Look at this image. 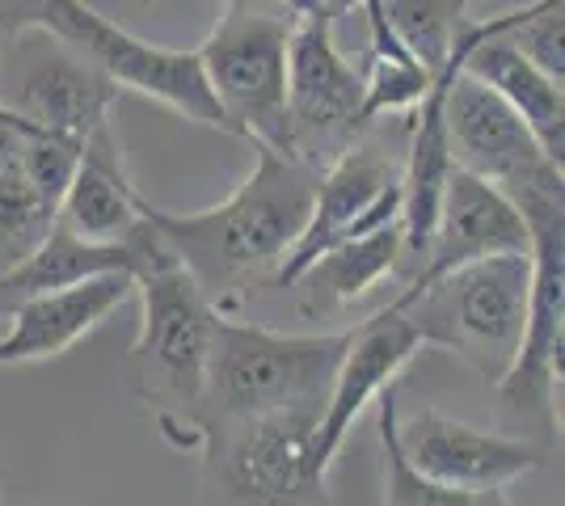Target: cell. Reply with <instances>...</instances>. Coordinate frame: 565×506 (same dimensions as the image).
<instances>
[{"instance_id": "1", "label": "cell", "mask_w": 565, "mask_h": 506, "mask_svg": "<svg viewBox=\"0 0 565 506\" xmlns=\"http://www.w3.org/2000/svg\"><path fill=\"white\" fill-rule=\"evenodd\" d=\"M312 191L317 169L275 148H258L254 169L224 203L182 216L143 198V219L224 316V309L241 304L258 283H275V270L305 233Z\"/></svg>"}, {"instance_id": "2", "label": "cell", "mask_w": 565, "mask_h": 506, "mask_svg": "<svg viewBox=\"0 0 565 506\" xmlns=\"http://www.w3.org/2000/svg\"><path fill=\"white\" fill-rule=\"evenodd\" d=\"M178 452H199L203 506H338L308 448L317 418H157Z\"/></svg>"}, {"instance_id": "3", "label": "cell", "mask_w": 565, "mask_h": 506, "mask_svg": "<svg viewBox=\"0 0 565 506\" xmlns=\"http://www.w3.org/2000/svg\"><path fill=\"white\" fill-rule=\"evenodd\" d=\"M351 330L338 334H282L220 316L207 363L203 406L207 418H317L330 401L333 372Z\"/></svg>"}, {"instance_id": "4", "label": "cell", "mask_w": 565, "mask_h": 506, "mask_svg": "<svg viewBox=\"0 0 565 506\" xmlns=\"http://www.w3.org/2000/svg\"><path fill=\"white\" fill-rule=\"evenodd\" d=\"M532 237V288L515 359L498 376V397L515 413H532L553 427V401L565 372V177L548 169L502 191Z\"/></svg>"}, {"instance_id": "5", "label": "cell", "mask_w": 565, "mask_h": 506, "mask_svg": "<svg viewBox=\"0 0 565 506\" xmlns=\"http://www.w3.org/2000/svg\"><path fill=\"white\" fill-rule=\"evenodd\" d=\"M140 295V337L131 346L136 388L157 418H194L207 388V363L220 313L178 258L143 270L136 279Z\"/></svg>"}, {"instance_id": "6", "label": "cell", "mask_w": 565, "mask_h": 506, "mask_svg": "<svg viewBox=\"0 0 565 506\" xmlns=\"http://www.w3.org/2000/svg\"><path fill=\"white\" fill-rule=\"evenodd\" d=\"M287 13H262L249 0H224L212 34L203 39L199 68L207 76L228 136L291 157L287 140Z\"/></svg>"}, {"instance_id": "7", "label": "cell", "mask_w": 565, "mask_h": 506, "mask_svg": "<svg viewBox=\"0 0 565 506\" xmlns=\"http://www.w3.org/2000/svg\"><path fill=\"white\" fill-rule=\"evenodd\" d=\"M532 288V254H498L444 274L423 291H401L414 321L430 337V351L469 359L494 380L515 359Z\"/></svg>"}, {"instance_id": "8", "label": "cell", "mask_w": 565, "mask_h": 506, "mask_svg": "<svg viewBox=\"0 0 565 506\" xmlns=\"http://www.w3.org/2000/svg\"><path fill=\"white\" fill-rule=\"evenodd\" d=\"M39 25L72 43L89 64H97V73L106 76L118 94L127 89V94L152 97L186 122L228 131L194 51L157 47L140 34L115 25L110 18H102L85 0H47Z\"/></svg>"}, {"instance_id": "9", "label": "cell", "mask_w": 565, "mask_h": 506, "mask_svg": "<svg viewBox=\"0 0 565 506\" xmlns=\"http://www.w3.org/2000/svg\"><path fill=\"white\" fill-rule=\"evenodd\" d=\"M287 140L308 169L330 165L363 131V76L333 43V13H287Z\"/></svg>"}, {"instance_id": "10", "label": "cell", "mask_w": 565, "mask_h": 506, "mask_svg": "<svg viewBox=\"0 0 565 506\" xmlns=\"http://www.w3.org/2000/svg\"><path fill=\"white\" fill-rule=\"evenodd\" d=\"M0 51H9V68L0 64V106L22 122L72 140H89L110 122L118 89L60 34L25 25L0 39Z\"/></svg>"}, {"instance_id": "11", "label": "cell", "mask_w": 565, "mask_h": 506, "mask_svg": "<svg viewBox=\"0 0 565 506\" xmlns=\"http://www.w3.org/2000/svg\"><path fill=\"white\" fill-rule=\"evenodd\" d=\"M384 224H401V165L384 148L354 140L317 173L308 224L275 270V288H291L312 258H321L333 245L367 237Z\"/></svg>"}, {"instance_id": "12", "label": "cell", "mask_w": 565, "mask_h": 506, "mask_svg": "<svg viewBox=\"0 0 565 506\" xmlns=\"http://www.w3.org/2000/svg\"><path fill=\"white\" fill-rule=\"evenodd\" d=\"M423 351H430V337L423 334V325L414 321L409 304L401 295L393 304H384L376 316L354 325L351 342L342 351V363L333 372L330 401L321 410V422L312 431V448H308V460H312V469L321 477L330 473L333 456L342 452V443H347L351 427L359 422V413L367 410L384 388L397 385V376Z\"/></svg>"}, {"instance_id": "13", "label": "cell", "mask_w": 565, "mask_h": 506, "mask_svg": "<svg viewBox=\"0 0 565 506\" xmlns=\"http://www.w3.org/2000/svg\"><path fill=\"white\" fill-rule=\"evenodd\" d=\"M397 448L414 473L460 489H507L544 464L541 448L515 434L477 431L439 410H418L409 422L397 413Z\"/></svg>"}, {"instance_id": "14", "label": "cell", "mask_w": 565, "mask_h": 506, "mask_svg": "<svg viewBox=\"0 0 565 506\" xmlns=\"http://www.w3.org/2000/svg\"><path fill=\"white\" fill-rule=\"evenodd\" d=\"M444 119H448L451 165L490 182L498 191H511L544 169H562L557 161L544 157V148L527 131V122L519 119L494 89L472 80L465 68L451 76Z\"/></svg>"}, {"instance_id": "15", "label": "cell", "mask_w": 565, "mask_h": 506, "mask_svg": "<svg viewBox=\"0 0 565 506\" xmlns=\"http://www.w3.org/2000/svg\"><path fill=\"white\" fill-rule=\"evenodd\" d=\"M498 254H532L527 224L498 186L472 177L465 169H451L423 266L414 270L405 291H423L451 270L481 258H498Z\"/></svg>"}, {"instance_id": "16", "label": "cell", "mask_w": 565, "mask_h": 506, "mask_svg": "<svg viewBox=\"0 0 565 506\" xmlns=\"http://www.w3.org/2000/svg\"><path fill=\"white\" fill-rule=\"evenodd\" d=\"M169 258H173L169 245L161 241V233H157L148 219H143L127 241H110V245L85 241V237L68 233V228L55 219L47 237L34 245L25 258H18L13 266L0 270V316L22 309L25 300H34V295L76 288V283L97 279V274L122 270V274L140 279L143 270L169 262Z\"/></svg>"}, {"instance_id": "17", "label": "cell", "mask_w": 565, "mask_h": 506, "mask_svg": "<svg viewBox=\"0 0 565 506\" xmlns=\"http://www.w3.org/2000/svg\"><path fill=\"white\" fill-rule=\"evenodd\" d=\"M515 22V9H502L490 18H460L465 34V60L460 68L481 80L486 89H494L519 119L527 122V131L536 136L548 161L565 165V89L562 80L544 76L532 60H523L502 30Z\"/></svg>"}, {"instance_id": "18", "label": "cell", "mask_w": 565, "mask_h": 506, "mask_svg": "<svg viewBox=\"0 0 565 506\" xmlns=\"http://www.w3.org/2000/svg\"><path fill=\"white\" fill-rule=\"evenodd\" d=\"M127 300H136V279L122 270L25 300L22 309L9 313V330L0 337V367L60 359Z\"/></svg>"}, {"instance_id": "19", "label": "cell", "mask_w": 565, "mask_h": 506, "mask_svg": "<svg viewBox=\"0 0 565 506\" xmlns=\"http://www.w3.org/2000/svg\"><path fill=\"white\" fill-rule=\"evenodd\" d=\"M55 219L85 237V241L110 245L127 241L143 224V194L131 186L127 165H122V148H118L110 122L97 127L85 140L76 177L68 182V191L55 207Z\"/></svg>"}, {"instance_id": "20", "label": "cell", "mask_w": 565, "mask_h": 506, "mask_svg": "<svg viewBox=\"0 0 565 506\" xmlns=\"http://www.w3.org/2000/svg\"><path fill=\"white\" fill-rule=\"evenodd\" d=\"M405 262V245H401V224H384L367 237H354L326 249L321 258L296 274V295H300V313L330 316L347 309L354 300H363L380 279H388Z\"/></svg>"}, {"instance_id": "21", "label": "cell", "mask_w": 565, "mask_h": 506, "mask_svg": "<svg viewBox=\"0 0 565 506\" xmlns=\"http://www.w3.org/2000/svg\"><path fill=\"white\" fill-rule=\"evenodd\" d=\"M359 9L367 18V64L359 73L363 76V127H367L380 115L414 110L430 89L435 73H426L423 60L393 34L376 0H359Z\"/></svg>"}, {"instance_id": "22", "label": "cell", "mask_w": 565, "mask_h": 506, "mask_svg": "<svg viewBox=\"0 0 565 506\" xmlns=\"http://www.w3.org/2000/svg\"><path fill=\"white\" fill-rule=\"evenodd\" d=\"M380 401V452H384V506H511L507 489H460L414 473L397 448V388H384Z\"/></svg>"}, {"instance_id": "23", "label": "cell", "mask_w": 565, "mask_h": 506, "mask_svg": "<svg viewBox=\"0 0 565 506\" xmlns=\"http://www.w3.org/2000/svg\"><path fill=\"white\" fill-rule=\"evenodd\" d=\"M384 22L393 25L405 47L426 64V73H439L448 64L451 30L465 18V0H376Z\"/></svg>"}, {"instance_id": "24", "label": "cell", "mask_w": 565, "mask_h": 506, "mask_svg": "<svg viewBox=\"0 0 565 506\" xmlns=\"http://www.w3.org/2000/svg\"><path fill=\"white\" fill-rule=\"evenodd\" d=\"M81 152H85V140L43 131V127H30V122L18 119V157H13V165L22 169L25 182L39 191V198L47 203L51 212L60 207L68 182L76 177Z\"/></svg>"}, {"instance_id": "25", "label": "cell", "mask_w": 565, "mask_h": 506, "mask_svg": "<svg viewBox=\"0 0 565 506\" xmlns=\"http://www.w3.org/2000/svg\"><path fill=\"white\" fill-rule=\"evenodd\" d=\"M55 224V212L25 182V173L13 161L0 169V270L25 258L43 241Z\"/></svg>"}, {"instance_id": "26", "label": "cell", "mask_w": 565, "mask_h": 506, "mask_svg": "<svg viewBox=\"0 0 565 506\" xmlns=\"http://www.w3.org/2000/svg\"><path fill=\"white\" fill-rule=\"evenodd\" d=\"M565 0H527L515 4V22L502 30V39L532 60L544 76L565 80V18H562Z\"/></svg>"}, {"instance_id": "27", "label": "cell", "mask_w": 565, "mask_h": 506, "mask_svg": "<svg viewBox=\"0 0 565 506\" xmlns=\"http://www.w3.org/2000/svg\"><path fill=\"white\" fill-rule=\"evenodd\" d=\"M47 0H0V39L18 34L25 25H39Z\"/></svg>"}, {"instance_id": "28", "label": "cell", "mask_w": 565, "mask_h": 506, "mask_svg": "<svg viewBox=\"0 0 565 506\" xmlns=\"http://www.w3.org/2000/svg\"><path fill=\"white\" fill-rule=\"evenodd\" d=\"M18 157V115L0 106V169Z\"/></svg>"}, {"instance_id": "29", "label": "cell", "mask_w": 565, "mask_h": 506, "mask_svg": "<svg viewBox=\"0 0 565 506\" xmlns=\"http://www.w3.org/2000/svg\"><path fill=\"white\" fill-rule=\"evenodd\" d=\"M136 4H157V0H136Z\"/></svg>"}]
</instances>
